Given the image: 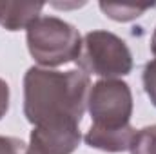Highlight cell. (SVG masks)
Listing matches in <instances>:
<instances>
[{
	"mask_svg": "<svg viewBox=\"0 0 156 154\" xmlns=\"http://www.w3.org/2000/svg\"><path fill=\"white\" fill-rule=\"evenodd\" d=\"M26 42L33 60L45 69L76 62L82 51L80 31L58 16L37 18L26 29Z\"/></svg>",
	"mask_w": 156,
	"mask_h": 154,
	"instance_id": "obj_2",
	"label": "cell"
},
{
	"mask_svg": "<svg viewBox=\"0 0 156 154\" xmlns=\"http://www.w3.org/2000/svg\"><path fill=\"white\" fill-rule=\"evenodd\" d=\"M80 142V123L67 120L49 121L33 127L26 154H73Z\"/></svg>",
	"mask_w": 156,
	"mask_h": 154,
	"instance_id": "obj_5",
	"label": "cell"
},
{
	"mask_svg": "<svg viewBox=\"0 0 156 154\" xmlns=\"http://www.w3.org/2000/svg\"><path fill=\"white\" fill-rule=\"evenodd\" d=\"M89 91L91 80L80 69L33 65L24 76V116L33 127L64 120L80 123L87 111Z\"/></svg>",
	"mask_w": 156,
	"mask_h": 154,
	"instance_id": "obj_1",
	"label": "cell"
},
{
	"mask_svg": "<svg viewBox=\"0 0 156 154\" xmlns=\"http://www.w3.org/2000/svg\"><path fill=\"white\" fill-rule=\"evenodd\" d=\"M78 69L100 80H122L133 71V54L125 44L111 31H89L82 37Z\"/></svg>",
	"mask_w": 156,
	"mask_h": 154,
	"instance_id": "obj_3",
	"label": "cell"
},
{
	"mask_svg": "<svg viewBox=\"0 0 156 154\" xmlns=\"http://www.w3.org/2000/svg\"><path fill=\"white\" fill-rule=\"evenodd\" d=\"M26 143L13 136H0V154H22L26 151Z\"/></svg>",
	"mask_w": 156,
	"mask_h": 154,
	"instance_id": "obj_11",
	"label": "cell"
},
{
	"mask_svg": "<svg viewBox=\"0 0 156 154\" xmlns=\"http://www.w3.org/2000/svg\"><path fill=\"white\" fill-rule=\"evenodd\" d=\"M22 154H26V151H24V152H22Z\"/></svg>",
	"mask_w": 156,
	"mask_h": 154,
	"instance_id": "obj_13",
	"label": "cell"
},
{
	"mask_svg": "<svg viewBox=\"0 0 156 154\" xmlns=\"http://www.w3.org/2000/svg\"><path fill=\"white\" fill-rule=\"evenodd\" d=\"M131 154H156V125L138 129L129 145Z\"/></svg>",
	"mask_w": 156,
	"mask_h": 154,
	"instance_id": "obj_9",
	"label": "cell"
},
{
	"mask_svg": "<svg viewBox=\"0 0 156 154\" xmlns=\"http://www.w3.org/2000/svg\"><path fill=\"white\" fill-rule=\"evenodd\" d=\"M134 132L136 129L133 125L123 131H94L89 127V131L83 136V142L89 147L104 152H123V151H129Z\"/></svg>",
	"mask_w": 156,
	"mask_h": 154,
	"instance_id": "obj_7",
	"label": "cell"
},
{
	"mask_svg": "<svg viewBox=\"0 0 156 154\" xmlns=\"http://www.w3.org/2000/svg\"><path fill=\"white\" fill-rule=\"evenodd\" d=\"M44 4L40 2H0V26L5 31L27 29L40 18Z\"/></svg>",
	"mask_w": 156,
	"mask_h": 154,
	"instance_id": "obj_6",
	"label": "cell"
},
{
	"mask_svg": "<svg viewBox=\"0 0 156 154\" xmlns=\"http://www.w3.org/2000/svg\"><path fill=\"white\" fill-rule=\"evenodd\" d=\"M151 53L154 54V58L145 64L144 75H142V82H144L145 94L149 96L151 103L156 107V40H151Z\"/></svg>",
	"mask_w": 156,
	"mask_h": 154,
	"instance_id": "obj_10",
	"label": "cell"
},
{
	"mask_svg": "<svg viewBox=\"0 0 156 154\" xmlns=\"http://www.w3.org/2000/svg\"><path fill=\"white\" fill-rule=\"evenodd\" d=\"M9 109V85L5 80L0 78V120L5 116Z\"/></svg>",
	"mask_w": 156,
	"mask_h": 154,
	"instance_id": "obj_12",
	"label": "cell"
},
{
	"mask_svg": "<svg viewBox=\"0 0 156 154\" xmlns=\"http://www.w3.org/2000/svg\"><path fill=\"white\" fill-rule=\"evenodd\" d=\"M87 111L94 131H123L131 127L133 93L129 83L123 80H98L91 85Z\"/></svg>",
	"mask_w": 156,
	"mask_h": 154,
	"instance_id": "obj_4",
	"label": "cell"
},
{
	"mask_svg": "<svg viewBox=\"0 0 156 154\" xmlns=\"http://www.w3.org/2000/svg\"><path fill=\"white\" fill-rule=\"evenodd\" d=\"M98 5H100L102 13H104L107 18L116 20V22H131V20L140 18L145 11H149L151 7H154L156 4L133 5V4H105V2H100Z\"/></svg>",
	"mask_w": 156,
	"mask_h": 154,
	"instance_id": "obj_8",
	"label": "cell"
}]
</instances>
